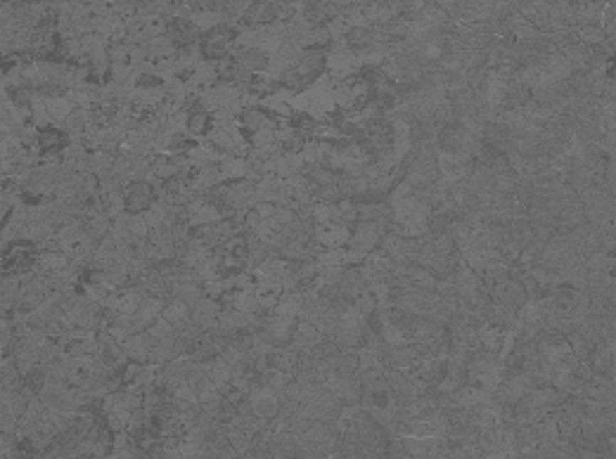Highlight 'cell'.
Returning a JSON list of instances; mask_svg holds the SVG:
<instances>
[{
    "label": "cell",
    "mask_w": 616,
    "mask_h": 459,
    "mask_svg": "<svg viewBox=\"0 0 616 459\" xmlns=\"http://www.w3.org/2000/svg\"><path fill=\"white\" fill-rule=\"evenodd\" d=\"M168 31H171V40L173 45H193V40L197 38V26L190 22V19H183V17H175L171 26H168Z\"/></svg>",
    "instance_id": "cell-2"
},
{
    "label": "cell",
    "mask_w": 616,
    "mask_h": 459,
    "mask_svg": "<svg viewBox=\"0 0 616 459\" xmlns=\"http://www.w3.org/2000/svg\"><path fill=\"white\" fill-rule=\"evenodd\" d=\"M154 199H157V192L147 180H133L124 189V204L126 211H131V214H143V211L152 209Z\"/></svg>",
    "instance_id": "cell-1"
},
{
    "label": "cell",
    "mask_w": 616,
    "mask_h": 459,
    "mask_svg": "<svg viewBox=\"0 0 616 459\" xmlns=\"http://www.w3.org/2000/svg\"><path fill=\"white\" fill-rule=\"evenodd\" d=\"M211 128H214V116H211L207 109L200 107L197 111H190L188 131L193 133V136H209Z\"/></svg>",
    "instance_id": "cell-3"
}]
</instances>
